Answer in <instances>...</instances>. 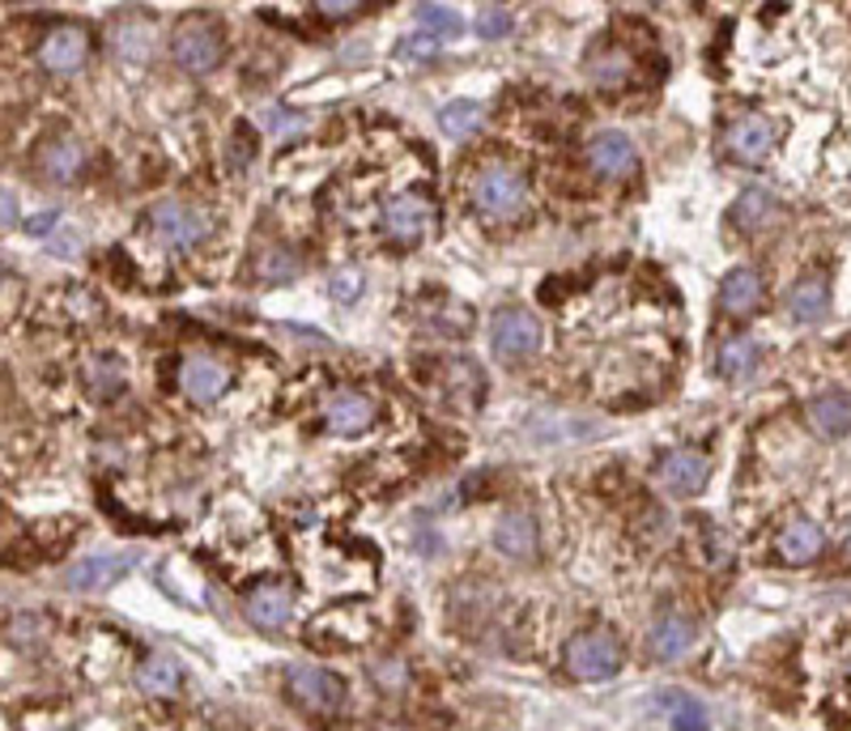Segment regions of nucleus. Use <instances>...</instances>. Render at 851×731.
<instances>
[{"label": "nucleus", "instance_id": "a19ab883", "mask_svg": "<svg viewBox=\"0 0 851 731\" xmlns=\"http://www.w3.org/2000/svg\"><path fill=\"white\" fill-rule=\"evenodd\" d=\"M252 158V149H247V128H239L234 132V162H247Z\"/></svg>", "mask_w": 851, "mask_h": 731}, {"label": "nucleus", "instance_id": "393cba45", "mask_svg": "<svg viewBox=\"0 0 851 731\" xmlns=\"http://www.w3.org/2000/svg\"><path fill=\"white\" fill-rule=\"evenodd\" d=\"M124 571H129L124 557H86V562L68 566L65 583L73 591H102V587H111Z\"/></svg>", "mask_w": 851, "mask_h": 731}, {"label": "nucleus", "instance_id": "c9c22d12", "mask_svg": "<svg viewBox=\"0 0 851 731\" xmlns=\"http://www.w3.org/2000/svg\"><path fill=\"white\" fill-rule=\"evenodd\" d=\"M439 56V38L434 34H409L400 38V60H434Z\"/></svg>", "mask_w": 851, "mask_h": 731}, {"label": "nucleus", "instance_id": "aec40b11", "mask_svg": "<svg viewBox=\"0 0 851 731\" xmlns=\"http://www.w3.org/2000/svg\"><path fill=\"white\" fill-rule=\"evenodd\" d=\"M762 298H766L762 277H758L753 268H732L720 286V311L732 319H745L762 307Z\"/></svg>", "mask_w": 851, "mask_h": 731}, {"label": "nucleus", "instance_id": "423d86ee", "mask_svg": "<svg viewBox=\"0 0 851 731\" xmlns=\"http://www.w3.org/2000/svg\"><path fill=\"white\" fill-rule=\"evenodd\" d=\"M584 162L596 179H614V184L639 175V149L626 132H596L584 145Z\"/></svg>", "mask_w": 851, "mask_h": 731}, {"label": "nucleus", "instance_id": "6ab92c4d", "mask_svg": "<svg viewBox=\"0 0 851 731\" xmlns=\"http://www.w3.org/2000/svg\"><path fill=\"white\" fill-rule=\"evenodd\" d=\"M588 77L600 86V90H626L630 77H634V56H630V47H622V43H600V47H592Z\"/></svg>", "mask_w": 851, "mask_h": 731}, {"label": "nucleus", "instance_id": "37998d69", "mask_svg": "<svg viewBox=\"0 0 851 731\" xmlns=\"http://www.w3.org/2000/svg\"><path fill=\"white\" fill-rule=\"evenodd\" d=\"M13 209H18V204H13V191L4 188V225H18V222H13V218H18Z\"/></svg>", "mask_w": 851, "mask_h": 731}, {"label": "nucleus", "instance_id": "9b49d317", "mask_svg": "<svg viewBox=\"0 0 851 731\" xmlns=\"http://www.w3.org/2000/svg\"><path fill=\"white\" fill-rule=\"evenodd\" d=\"M86 56H90V31L77 26V22L52 26V31L43 34V43H38V64H43L47 73H56V77L77 73V68L86 64Z\"/></svg>", "mask_w": 851, "mask_h": 731}, {"label": "nucleus", "instance_id": "f704fd0d", "mask_svg": "<svg viewBox=\"0 0 851 731\" xmlns=\"http://www.w3.org/2000/svg\"><path fill=\"white\" fill-rule=\"evenodd\" d=\"M371 676L379 680L384 694H400V689L409 685V668H405L400 660H379V664H371Z\"/></svg>", "mask_w": 851, "mask_h": 731}, {"label": "nucleus", "instance_id": "4468645a", "mask_svg": "<svg viewBox=\"0 0 851 731\" xmlns=\"http://www.w3.org/2000/svg\"><path fill=\"white\" fill-rule=\"evenodd\" d=\"M655 477H660V485H664L673 498H694V494L707 485V477H711V464H707L703 451L677 446V451H668V455L660 459Z\"/></svg>", "mask_w": 851, "mask_h": 731}, {"label": "nucleus", "instance_id": "ddd939ff", "mask_svg": "<svg viewBox=\"0 0 851 731\" xmlns=\"http://www.w3.org/2000/svg\"><path fill=\"white\" fill-rule=\"evenodd\" d=\"M375 417H379V405H375V396H366L358 387H341V391H332L324 405V421L332 434H366L371 425H375Z\"/></svg>", "mask_w": 851, "mask_h": 731}, {"label": "nucleus", "instance_id": "a878e982", "mask_svg": "<svg viewBox=\"0 0 851 731\" xmlns=\"http://www.w3.org/2000/svg\"><path fill=\"white\" fill-rule=\"evenodd\" d=\"M81 379H86V387H90L95 400H111L115 391H124V362H120L115 353H95V357L86 362Z\"/></svg>", "mask_w": 851, "mask_h": 731}, {"label": "nucleus", "instance_id": "2eb2a0df", "mask_svg": "<svg viewBox=\"0 0 851 731\" xmlns=\"http://www.w3.org/2000/svg\"><path fill=\"white\" fill-rule=\"evenodd\" d=\"M243 612L256 630H286L295 617V591L286 583H256L243 596Z\"/></svg>", "mask_w": 851, "mask_h": 731}, {"label": "nucleus", "instance_id": "72a5a7b5", "mask_svg": "<svg viewBox=\"0 0 851 731\" xmlns=\"http://www.w3.org/2000/svg\"><path fill=\"white\" fill-rule=\"evenodd\" d=\"M362 286H366V281H362L358 268H336V273L328 277V289H332V298H336V302H345V307H350V302H358V298H362Z\"/></svg>", "mask_w": 851, "mask_h": 731}, {"label": "nucleus", "instance_id": "b1692460", "mask_svg": "<svg viewBox=\"0 0 851 731\" xmlns=\"http://www.w3.org/2000/svg\"><path fill=\"white\" fill-rule=\"evenodd\" d=\"M136 689L145 698H175L184 689V672L166 655H150V660L136 664Z\"/></svg>", "mask_w": 851, "mask_h": 731}, {"label": "nucleus", "instance_id": "4c0bfd02", "mask_svg": "<svg viewBox=\"0 0 851 731\" xmlns=\"http://www.w3.org/2000/svg\"><path fill=\"white\" fill-rule=\"evenodd\" d=\"M507 31H511V13L507 9H482L477 13V34L482 38H502Z\"/></svg>", "mask_w": 851, "mask_h": 731}, {"label": "nucleus", "instance_id": "f8f14e48", "mask_svg": "<svg viewBox=\"0 0 851 731\" xmlns=\"http://www.w3.org/2000/svg\"><path fill=\"white\" fill-rule=\"evenodd\" d=\"M179 391L192 400V405H218L230 391V366H222L218 357L209 353H192L184 357L179 366Z\"/></svg>", "mask_w": 851, "mask_h": 731}, {"label": "nucleus", "instance_id": "0eeeda50", "mask_svg": "<svg viewBox=\"0 0 851 731\" xmlns=\"http://www.w3.org/2000/svg\"><path fill=\"white\" fill-rule=\"evenodd\" d=\"M150 225L166 247H179V252L205 243V234H209V218L192 204H184V200H158L150 209Z\"/></svg>", "mask_w": 851, "mask_h": 731}, {"label": "nucleus", "instance_id": "e433bc0d", "mask_svg": "<svg viewBox=\"0 0 851 731\" xmlns=\"http://www.w3.org/2000/svg\"><path fill=\"white\" fill-rule=\"evenodd\" d=\"M43 634H47V621H43V617H31V612L18 617V621L9 625V642H18V646H34Z\"/></svg>", "mask_w": 851, "mask_h": 731}, {"label": "nucleus", "instance_id": "dca6fc26", "mask_svg": "<svg viewBox=\"0 0 851 731\" xmlns=\"http://www.w3.org/2000/svg\"><path fill=\"white\" fill-rule=\"evenodd\" d=\"M826 553V536L814 519H787L775 536V562L780 566H814Z\"/></svg>", "mask_w": 851, "mask_h": 731}, {"label": "nucleus", "instance_id": "473e14b6", "mask_svg": "<svg viewBox=\"0 0 851 731\" xmlns=\"http://www.w3.org/2000/svg\"><path fill=\"white\" fill-rule=\"evenodd\" d=\"M418 22H422V31L434 34V38H452V34H460V13L452 4H418Z\"/></svg>", "mask_w": 851, "mask_h": 731}, {"label": "nucleus", "instance_id": "f257e3e1", "mask_svg": "<svg viewBox=\"0 0 851 731\" xmlns=\"http://www.w3.org/2000/svg\"><path fill=\"white\" fill-rule=\"evenodd\" d=\"M528 196V179L511 166V162H486L473 184H468V200L473 209L486 218V222H507L524 209Z\"/></svg>", "mask_w": 851, "mask_h": 731}, {"label": "nucleus", "instance_id": "7ed1b4c3", "mask_svg": "<svg viewBox=\"0 0 851 731\" xmlns=\"http://www.w3.org/2000/svg\"><path fill=\"white\" fill-rule=\"evenodd\" d=\"M434 222H439L434 200L418 191H400L384 204V239L393 247H418L422 239L434 234Z\"/></svg>", "mask_w": 851, "mask_h": 731}, {"label": "nucleus", "instance_id": "c85d7f7f", "mask_svg": "<svg viewBox=\"0 0 851 731\" xmlns=\"http://www.w3.org/2000/svg\"><path fill=\"white\" fill-rule=\"evenodd\" d=\"M758 357H762V350H758L753 336H732V341H723L720 345V375L732 383L745 379V375H753Z\"/></svg>", "mask_w": 851, "mask_h": 731}, {"label": "nucleus", "instance_id": "9d476101", "mask_svg": "<svg viewBox=\"0 0 851 731\" xmlns=\"http://www.w3.org/2000/svg\"><path fill=\"white\" fill-rule=\"evenodd\" d=\"M430 379H434V391H443V400L456 405V409H477V405L486 400V375H482V366L468 362V357H447V362H439Z\"/></svg>", "mask_w": 851, "mask_h": 731}, {"label": "nucleus", "instance_id": "a18cd8bd", "mask_svg": "<svg viewBox=\"0 0 851 731\" xmlns=\"http://www.w3.org/2000/svg\"><path fill=\"white\" fill-rule=\"evenodd\" d=\"M65 731H68V728H65Z\"/></svg>", "mask_w": 851, "mask_h": 731}, {"label": "nucleus", "instance_id": "20e7f679", "mask_svg": "<svg viewBox=\"0 0 851 731\" xmlns=\"http://www.w3.org/2000/svg\"><path fill=\"white\" fill-rule=\"evenodd\" d=\"M286 698L295 701L302 715L324 719V715H332L345 701V680L332 668H324V664H298L286 676Z\"/></svg>", "mask_w": 851, "mask_h": 731}, {"label": "nucleus", "instance_id": "1a4fd4ad", "mask_svg": "<svg viewBox=\"0 0 851 731\" xmlns=\"http://www.w3.org/2000/svg\"><path fill=\"white\" fill-rule=\"evenodd\" d=\"M775 141H780V124L766 120V115H741V120H732V128L723 132L728 158L741 162V166H762V162L775 154Z\"/></svg>", "mask_w": 851, "mask_h": 731}, {"label": "nucleus", "instance_id": "4be33fe9", "mask_svg": "<svg viewBox=\"0 0 851 731\" xmlns=\"http://www.w3.org/2000/svg\"><path fill=\"white\" fill-rule=\"evenodd\" d=\"M809 425L821 439H843L851 434V396L848 391H821L809 400Z\"/></svg>", "mask_w": 851, "mask_h": 731}, {"label": "nucleus", "instance_id": "f3484780", "mask_svg": "<svg viewBox=\"0 0 851 731\" xmlns=\"http://www.w3.org/2000/svg\"><path fill=\"white\" fill-rule=\"evenodd\" d=\"M694 642H698V625L689 617H682V612L655 617L652 630H648V651H652V660H660V664H673V660L689 655Z\"/></svg>", "mask_w": 851, "mask_h": 731}, {"label": "nucleus", "instance_id": "cd10ccee", "mask_svg": "<svg viewBox=\"0 0 851 731\" xmlns=\"http://www.w3.org/2000/svg\"><path fill=\"white\" fill-rule=\"evenodd\" d=\"M660 706L668 710V728L673 731H707L711 728L707 706H703L698 698H686V694L668 689V694H660Z\"/></svg>", "mask_w": 851, "mask_h": 731}, {"label": "nucleus", "instance_id": "2f4dec72", "mask_svg": "<svg viewBox=\"0 0 851 731\" xmlns=\"http://www.w3.org/2000/svg\"><path fill=\"white\" fill-rule=\"evenodd\" d=\"M115 47H120L129 60H145V52L154 47L150 22H120V26H115Z\"/></svg>", "mask_w": 851, "mask_h": 731}, {"label": "nucleus", "instance_id": "c03bdc74", "mask_svg": "<svg viewBox=\"0 0 851 731\" xmlns=\"http://www.w3.org/2000/svg\"><path fill=\"white\" fill-rule=\"evenodd\" d=\"M848 676H851V664H848Z\"/></svg>", "mask_w": 851, "mask_h": 731}, {"label": "nucleus", "instance_id": "39448f33", "mask_svg": "<svg viewBox=\"0 0 851 731\" xmlns=\"http://www.w3.org/2000/svg\"><path fill=\"white\" fill-rule=\"evenodd\" d=\"M222 31L197 13V18H188V22H179V31L170 38V56L175 64L184 68V73H213L218 60H222Z\"/></svg>", "mask_w": 851, "mask_h": 731}, {"label": "nucleus", "instance_id": "412c9836", "mask_svg": "<svg viewBox=\"0 0 851 731\" xmlns=\"http://www.w3.org/2000/svg\"><path fill=\"white\" fill-rule=\"evenodd\" d=\"M494 549L516 557V562H528L537 553V519L528 510H507L498 523H494Z\"/></svg>", "mask_w": 851, "mask_h": 731}, {"label": "nucleus", "instance_id": "a211bd4d", "mask_svg": "<svg viewBox=\"0 0 851 731\" xmlns=\"http://www.w3.org/2000/svg\"><path fill=\"white\" fill-rule=\"evenodd\" d=\"M86 162H90V154H86V145L77 136H56V141H47L38 149V170L52 184H77L81 170H86Z\"/></svg>", "mask_w": 851, "mask_h": 731}, {"label": "nucleus", "instance_id": "f03ea898", "mask_svg": "<svg viewBox=\"0 0 851 731\" xmlns=\"http://www.w3.org/2000/svg\"><path fill=\"white\" fill-rule=\"evenodd\" d=\"M562 668L571 680H584V685L609 680L622 672V642L609 630H584L562 646Z\"/></svg>", "mask_w": 851, "mask_h": 731}, {"label": "nucleus", "instance_id": "bb28decb", "mask_svg": "<svg viewBox=\"0 0 851 731\" xmlns=\"http://www.w3.org/2000/svg\"><path fill=\"white\" fill-rule=\"evenodd\" d=\"M826 307H830V289H826L821 277H805L787 293V311H792L796 323H818L826 315Z\"/></svg>", "mask_w": 851, "mask_h": 731}, {"label": "nucleus", "instance_id": "79ce46f5", "mask_svg": "<svg viewBox=\"0 0 851 731\" xmlns=\"http://www.w3.org/2000/svg\"><path fill=\"white\" fill-rule=\"evenodd\" d=\"M26 230H31V234H47V230H56V213H38Z\"/></svg>", "mask_w": 851, "mask_h": 731}, {"label": "nucleus", "instance_id": "c756f323", "mask_svg": "<svg viewBox=\"0 0 851 731\" xmlns=\"http://www.w3.org/2000/svg\"><path fill=\"white\" fill-rule=\"evenodd\" d=\"M486 124V107L482 102H447L443 111H439V128L452 136V141H464V136H473L477 128Z\"/></svg>", "mask_w": 851, "mask_h": 731}, {"label": "nucleus", "instance_id": "ea45409f", "mask_svg": "<svg viewBox=\"0 0 851 731\" xmlns=\"http://www.w3.org/2000/svg\"><path fill=\"white\" fill-rule=\"evenodd\" d=\"M264 124L273 128V132H295L298 120L290 111H281V107H273V111H264Z\"/></svg>", "mask_w": 851, "mask_h": 731}, {"label": "nucleus", "instance_id": "58836bf2", "mask_svg": "<svg viewBox=\"0 0 851 731\" xmlns=\"http://www.w3.org/2000/svg\"><path fill=\"white\" fill-rule=\"evenodd\" d=\"M316 13H320V18H332V22H345V18L362 13V4H332V0H324V4H316Z\"/></svg>", "mask_w": 851, "mask_h": 731}, {"label": "nucleus", "instance_id": "7c9ffc66", "mask_svg": "<svg viewBox=\"0 0 851 731\" xmlns=\"http://www.w3.org/2000/svg\"><path fill=\"white\" fill-rule=\"evenodd\" d=\"M298 273H302V259L290 247H273L256 259V281H264V286H286Z\"/></svg>", "mask_w": 851, "mask_h": 731}, {"label": "nucleus", "instance_id": "6e6552de", "mask_svg": "<svg viewBox=\"0 0 851 731\" xmlns=\"http://www.w3.org/2000/svg\"><path fill=\"white\" fill-rule=\"evenodd\" d=\"M490 350L498 353L502 362L532 357V353L541 350V323H537V315H528L524 307L498 311L490 323Z\"/></svg>", "mask_w": 851, "mask_h": 731}, {"label": "nucleus", "instance_id": "5701e85b", "mask_svg": "<svg viewBox=\"0 0 851 731\" xmlns=\"http://www.w3.org/2000/svg\"><path fill=\"white\" fill-rule=\"evenodd\" d=\"M728 218L737 222V230L758 234V230H766V225L780 218V200H775V196H771L766 188H745L741 196H737V200H732Z\"/></svg>", "mask_w": 851, "mask_h": 731}]
</instances>
